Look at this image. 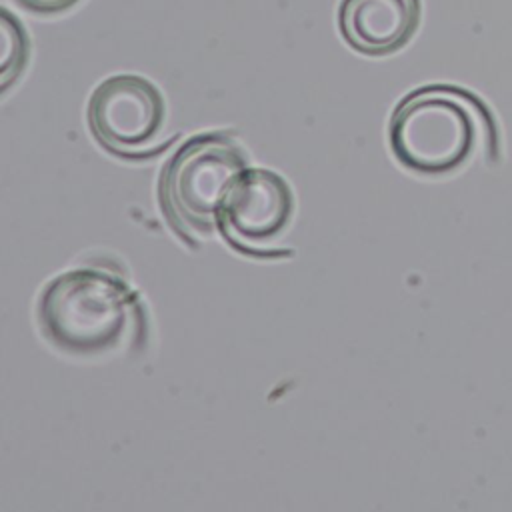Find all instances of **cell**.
<instances>
[{"label":"cell","mask_w":512,"mask_h":512,"mask_svg":"<svg viewBox=\"0 0 512 512\" xmlns=\"http://www.w3.org/2000/svg\"><path fill=\"white\" fill-rule=\"evenodd\" d=\"M78 0H16L18 6H22L28 12L36 14H58L74 6Z\"/></svg>","instance_id":"obj_8"},{"label":"cell","mask_w":512,"mask_h":512,"mask_svg":"<svg viewBox=\"0 0 512 512\" xmlns=\"http://www.w3.org/2000/svg\"><path fill=\"white\" fill-rule=\"evenodd\" d=\"M86 118L104 150L122 158H142L154 150L166 108L160 90L148 78L114 74L92 90Z\"/></svg>","instance_id":"obj_5"},{"label":"cell","mask_w":512,"mask_h":512,"mask_svg":"<svg viewBox=\"0 0 512 512\" xmlns=\"http://www.w3.org/2000/svg\"><path fill=\"white\" fill-rule=\"evenodd\" d=\"M294 216V194L290 184L274 170L246 168L228 190L218 228L224 240L252 258L288 256L280 240Z\"/></svg>","instance_id":"obj_4"},{"label":"cell","mask_w":512,"mask_h":512,"mask_svg":"<svg viewBox=\"0 0 512 512\" xmlns=\"http://www.w3.org/2000/svg\"><path fill=\"white\" fill-rule=\"evenodd\" d=\"M484 130L480 106L468 94L430 86L408 94L390 118V150L394 158L426 176L460 168L476 150Z\"/></svg>","instance_id":"obj_3"},{"label":"cell","mask_w":512,"mask_h":512,"mask_svg":"<svg viewBox=\"0 0 512 512\" xmlns=\"http://www.w3.org/2000/svg\"><path fill=\"white\" fill-rule=\"evenodd\" d=\"M26 34L8 10H2V90L18 78L26 62Z\"/></svg>","instance_id":"obj_7"},{"label":"cell","mask_w":512,"mask_h":512,"mask_svg":"<svg viewBox=\"0 0 512 512\" xmlns=\"http://www.w3.org/2000/svg\"><path fill=\"white\" fill-rule=\"evenodd\" d=\"M418 24L416 0H342L338 28L350 48L382 56L408 42Z\"/></svg>","instance_id":"obj_6"},{"label":"cell","mask_w":512,"mask_h":512,"mask_svg":"<svg viewBox=\"0 0 512 512\" xmlns=\"http://www.w3.org/2000/svg\"><path fill=\"white\" fill-rule=\"evenodd\" d=\"M246 168V152L228 134H198L180 144L158 178V204L170 230L188 246L210 236L228 190Z\"/></svg>","instance_id":"obj_2"},{"label":"cell","mask_w":512,"mask_h":512,"mask_svg":"<svg viewBox=\"0 0 512 512\" xmlns=\"http://www.w3.org/2000/svg\"><path fill=\"white\" fill-rule=\"evenodd\" d=\"M44 338L72 356L118 350L142 324V306L128 282L106 270L74 268L50 280L38 300Z\"/></svg>","instance_id":"obj_1"}]
</instances>
